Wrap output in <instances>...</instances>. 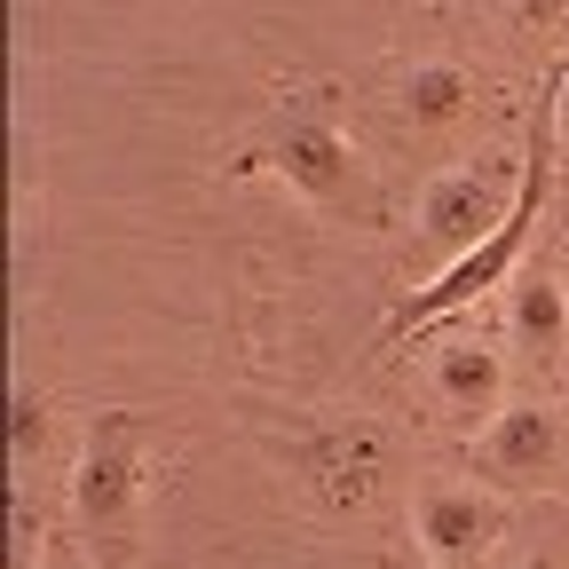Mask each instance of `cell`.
Returning a JSON list of instances; mask_svg holds the SVG:
<instances>
[{"label":"cell","instance_id":"1","mask_svg":"<svg viewBox=\"0 0 569 569\" xmlns=\"http://www.w3.org/2000/svg\"><path fill=\"white\" fill-rule=\"evenodd\" d=\"M553 167H561V151H553V111L538 103V119H530V151H522V198H515V213H507V222H498L475 253H459V261H443L427 284H411L403 309H396L388 332H380L388 348H396L403 332H436V325L467 317L482 293H498V284L522 277V246H530L538 213H546V198H553Z\"/></svg>","mask_w":569,"mask_h":569},{"label":"cell","instance_id":"2","mask_svg":"<svg viewBox=\"0 0 569 569\" xmlns=\"http://www.w3.org/2000/svg\"><path fill=\"white\" fill-rule=\"evenodd\" d=\"M142 459H151V419L134 403H103L88 419V443H80V467H71V515H80L88 546L103 569H134V546H142Z\"/></svg>","mask_w":569,"mask_h":569},{"label":"cell","instance_id":"3","mask_svg":"<svg viewBox=\"0 0 569 569\" xmlns=\"http://www.w3.org/2000/svg\"><path fill=\"white\" fill-rule=\"evenodd\" d=\"M230 174H284L309 206H348V198H365L356 142H348L332 119H277V127H261L246 151L230 159Z\"/></svg>","mask_w":569,"mask_h":569},{"label":"cell","instance_id":"4","mask_svg":"<svg viewBox=\"0 0 569 569\" xmlns=\"http://www.w3.org/2000/svg\"><path fill=\"white\" fill-rule=\"evenodd\" d=\"M475 475L498 490H546L569 475V436L553 403H507L475 436Z\"/></svg>","mask_w":569,"mask_h":569},{"label":"cell","instance_id":"5","mask_svg":"<svg viewBox=\"0 0 569 569\" xmlns=\"http://www.w3.org/2000/svg\"><path fill=\"white\" fill-rule=\"evenodd\" d=\"M515 198H522V167H515V182H507V174H490V167H451V174L427 182L419 222H427V238L443 246V261H459V253H475L498 222H507Z\"/></svg>","mask_w":569,"mask_h":569},{"label":"cell","instance_id":"6","mask_svg":"<svg viewBox=\"0 0 569 569\" xmlns=\"http://www.w3.org/2000/svg\"><path fill=\"white\" fill-rule=\"evenodd\" d=\"M301 482L325 498V507H372V490H380V475H388V436L372 419H348V427H325V436H309L301 451Z\"/></svg>","mask_w":569,"mask_h":569},{"label":"cell","instance_id":"7","mask_svg":"<svg viewBox=\"0 0 569 569\" xmlns=\"http://www.w3.org/2000/svg\"><path fill=\"white\" fill-rule=\"evenodd\" d=\"M498 530H507V515H498V498H490V490H467V482H427V490L411 498V538H419V553L436 561V569L475 561Z\"/></svg>","mask_w":569,"mask_h":569},{"label":"cell","instance_id":"8","mask_svg":"<svg viewBox=\"0 0 569 569\" xmlns=\"http://www.w3.org/2000/svg\"><path fill=\"white\" fill-rule=\"evenodd\" d=\"M427 388H436V403L459 419V427H482L507 411V356H498L490 340H443L436 365H427Z\"/></svg>","mask_w":569,"mask_h":569},{"label":"cell","instance_id":"9","mask_svg":"<svg viewBox=\"0 0 569 569\" xmlns=\"http://www.w3.org/2000/svg\"><path fill=\"white\" fill-rule=\"evenodd\" d=\"M507 332H515V348L538 356L546 372L569 365V284L553 269H522L507 284Z\"/></svg>","mask_w":569,"mask_h":569},{"label":"cell","instance_id":"10","mask_svg":"<svg viewBox=\"0 0 569 569\" xmlns=\"http://www.w3.org/2000/svg\"><path fill=\"white\" fill-rule=\"evenodd\" d=\"M467 111H475V71L467 63L436 56V63H411L403 71V119L411 127H451Z\"/></svg>","mask_w":569,"mask_h":569},{"label":"cell","instance_id":"11","mask_svg":"<svg viewBox=\"0 0 569 569\" xmlns=\"http://www.w3.org/2000/svg\"><path fill=\"white\" fill-rule=\"evenodd\" d=\"M40 443H48V396L40 388H17V403H9V467L24 475L40 459Z\"/></svg>","mask_w":569,"mask_h":569},{"label":"cell","instance_id":"12","mask_svg":"<svg viewBox=\"0 0 569 569\" xmlns=\"http://www.w3.org/2000/svg\"><path fill=\"white\" fill-rule=\"evenodd\" d=\"M546 111H553V151H569V56H553L546 71Z\"/></svg>","mask_w":569,"mask_h":569},{"label":"cell","instance_id":"13","mask_svg":"<svg viewBox=\"0 0 569 569\" xmlns=\"http://www.w3.org/2000/svg\"><path fill=\"white\" fill-rule=\"evenodd\" d=\"M515 17L530 32H553V24H569V0H515Z\"/></svg>","mask_w":569,"mask_h":569},{"label":"cell","instance_id":"14","mask_svg":"<svg viewBox=\"0 0 569 569\" xmlns=\"http://www.w3.org/2000/svg\"><path fill=\"white\" fill-rule=\"evenodd\" d=\"M48 569H88V561L71 553V546H48Z\"/></svg>","mask_w":569,"mask_h":569},{"label":"cell","instance_id":"15","mask_svg":"<svg viewBox=\"0 0 569 569\" xmlns=\"http://www.w3.org/2000/svg\"><path fill=\"white\" fill-rule=\"evenodd\" d=\"M522 569H561V561H546V553H538V561H522Z\"/></svg>","mask_w":569,"mask_h":569}]
</instances>
